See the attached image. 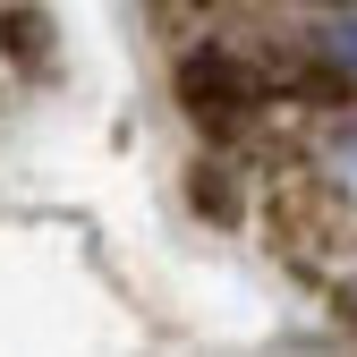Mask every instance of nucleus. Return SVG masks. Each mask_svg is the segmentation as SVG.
Instances as JSON below:
<instances>
[{"label":"nucleus","instance_id":"7ed1b4c3","mask_svg":"<svg viewBox=\"0 0 357 357\" xmlns=\"http://www.w3.org/2000/svg\"><path fill=\"white\" fill-rule=\"evenodd\" d=\"M196 204H204V213H230V188H221V170H196Z\"/></svg>","mask_w":357,"mask_h":357},{"label":"nucleus","instance_id":"20e7f679","mask_svg":"<svg viewBox=\"0 0 357 357\" xmlns=\"http://www.w3.org/2000/svg\"><path fill=\"white\" fill-rule=\"evenodd\" d=\"M340 178H357V128L340 137Z\"/></svg>","mask_w":357,"mask_h":357},{"label":"nucleus","instance_id":"f257e3e1","mask_svg":"<svg viewBox=\"0 0 357 357\" xmlns=\"http://www.w3.org/2000/svg\"><path fill=\"white\" fill-rule=\"evenodd\" d=\"M170 85H178V111H188L196 128H213V137L255 128L264 111H273V94H281V77L264 60H247L238 43H196V52L170 68Z\"/></svg>","mask_w":357,"mask_h":357},{"label":"nucleus","instance_id":"f03ea898","mask_svg":"<svg viewBox=\"0 0 357 357\" xmlns=\"http://www.w3.org/2000/svg\"><path fill=\"white\" fill-rule=\"evenodd\" d=\"M9 34H17V60H34V68H43V34H52V26H43L34 9H17V17H0V43H9Z\"/></svg>","mask_w":357,"mask_h":357}]
</instances>
